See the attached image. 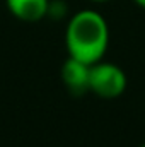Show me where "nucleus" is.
Listing matches in <instances>:
<instances>
[{
  "label": "nucleus",
  "instance_id": "f257e3e1",
  "mask_svg": "<svg viewBox=\"0 0 145 147\" xmlns=\"http://www.w3.org/2000/svg\"><path fill=\"white\" fill-rule=\"evenodd\" d=\"M68 57L89 65L104 58L109 46V26L103 14L85 9L70 17L65 33Z\"/></svg>",
  "mask_w": 145,
  "mask_h": 147
},
{
  "label": "nucleus",
  "instance_id": "f03ea898",
  "mask_svg": "<svg viewBox=\"0 0 145 147\" xmlns=\"http://www.w3.org/2000/svg\"><path fill=\"white\" fill-rule=\"evenodd\" d=\"M126 74L116 63L99 60L91 65L89 74V91L103 99L119 98L126 89Z\"/></svg>",
  "mask_w": 145,
  "mask_h": 147
},
{
  "label": "nucleus",
  "instance_id": "7ed1b4c3",
  "mask_svg": "<svg viewBox=\"0 0 145 147\" xmlns=\"http://www.w3.org/2000/svg\"><path fill=\"white\" fill-rule=\"evenodd\" d=\"M62 80L72 94H84L89 91V74L91 65L68 57L62 65Z\"/></svg>",
  "mask_w": 145,
  "mask_h": 147
},
{
  "label": "nucleus",
  "instance_id": "20e7f679",
  "mask_svg": "<svg viewBox=\"0 0 145 147\" xmlns=\"http://www.w3.org/2000/svg\"><path fill=\"white\" fill-rule=\"evenodd\" d=\"M9 12L24 22H38L48 16L50 0H5Z\"/></svg>",
  "mask_w": 145,
  "mask_h": 147
},
{
  "label": "nucleus",
  "instance_id": "39448f33",
  "mask_svg": "<svg viewBox=\"0 0 145 147\" xmlns=\"http://www.w3.org/2000/svg\"><path fill=\"white\" fill-rule=\"evenodd\" d=\"M138 7H142V9H145V0H133Z\"/></svg>",
  "mask_w": 145,
  "mask_h": 147
},
{
  "label": "nucleus",
  "instance_id": "423d86ee",
  "mask_svg": "<svg viewBox=\"0 0 145 147\" xmlns=\"http://www.w3.org/2000/svg\"><path fill=\"white\" fill-rule=\"evenodd\" d=\"M92 2H108V0H92Z\"/></svg>",
  "mask_w": 145,
  "mask_h": 147
},
{
  "label": "nucleus",
  "instance_id": "0eeeda50",
  "mask_svg": "<svg viewBox=\"0 0 145 147\" xmlns=\"http://www.w3.org/2000/svg\"><path fill=\"white\" fill-rule=\"evenodd\" d=\"M140 147H145V144H142V146H140Z\"/></svg>",
  "mask_w": 145,
  "mask_h": 147
}]
</instances>
